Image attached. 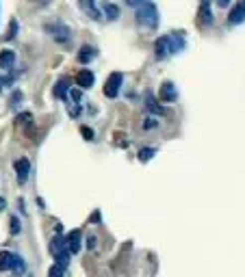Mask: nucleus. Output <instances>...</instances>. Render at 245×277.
<instances>
[{
	"label": "nucleus",
	"instance_id": "29",
	"mask_svg": "<svg viewBox=\"0 0 245 277\" xmlns=\"http://www.w3.org/2000/svg\"><path fill=\"white\" fill-rule=\"evenodd\" d=\"M98 221H102V215H100V210H93V215L89 217V223H93V225H98Z\"/></svg>",
	"mask_w": 245,
	"mask_h": 277
},
{
	"label": "nucleus",
	"instance_id": "6",
	"mask_svg": "<svg viewBox=\"0 0 245 277\" xmlns=\"http://www.w3.org/2000/svg\"><path fill=\"white\" fill-rule=\"evenodd\" d=\"M13 169H15L17 182H20V184H26L28 175H31V161H28V158H17L13 163Z\"/></svg>",
	"mask_w": 245,
	"mask_h": 277
},
{
	"label": "nucleus",
	"instance_id": "32",
	"mask_svg": "<svg viewBox=\"0 0 245 277\" xmlns=\"http://www.w3.org/2000/svg\"><path fill=\"white\" fill-rule=\"evenodd\" d=\"M0 91H2V80H0Z\"/></svg>",
	"mask_w": 245,
	"mask_h": 277
},
{
	"label": "nucleus",
	"instance_id": "31",
	"mask_svg": "<svg viewBox=\"0 0 245 277\" xmlns=\"http://www.w3.org/2000/svg\"><path fill=\"white\" fill-rule=\"evenodd\" d=\"M4 208H7V202H4V199H2V197H0V212H2Z\"/></svg>",
	"mask_w": 245,
	"mask_h": 277
},
{
	"label": "nucleus",
	"instance_id": "11",
	"mask_svg": "<svg viewBox=\"0 0 245 277\" xmlns=\"http://www.w3.org/2000/svg\"><path fill=\"white\" fill-rule=\"evenodd\" d=\"M228 22L232 26L243 24V22H245V0H243V2H237L235 7H232L230 15H228Z\"/></svg>",
	"mask_w": 245,
	"mask_h": 277
},
{
	"label": "nucleus",
	"instance_id": "23",
	"mask_svg": "<svg viewBox=\"0 0 245 277\" xmlns=\"http://www.w3.org/2000/svg\"><path fill=\"white\" fill-rule=\"evenodd\" d=\"M17 28H20V24H17V20L15 17H11V22H9V28H7V35H4V41H9V39H13L15 35H17Z\"/></svg>",
	"mask_w": 245,
	"mask_h": 277
},
{
	"label": "nucleus",
	"instance_id": "14",
	"mask_svg": "<svg viewBox=\"0 0 245 277\" xmlns=\"http://www.w3.org/2000/svg\"><path fill=\"white\" fill-rule=\"evenodd\" d=\"M52 96L59 98V100L68 98L70 96V80L68 78H59L57 85H55V89H52Z\"/></svg>",
	"mask_w": 245,
	"mask_h": 277
},
{
	"label": "nucleus",
	"instance_id": "22",
	"mask_svg": "<svg viewBox=\"0 0 245 277\" xmlns=\"http://www.w3.org/2000/svg\"><path fill=\"white\" fill-rule=\"evenodd\" d=\"M22 100H24V93L20 89H15L13 93H11V98H9V106H11V109H20Z\"/></svg>",
	"mask_w": 245,
	"mask_h": 277
},
{
	"label": "nucleus",
	"instance_id": "28",
	"mask_svg": "<svg viewBox=\"0 0 245 277\" xmlns=\"http://www.w3.org/2000/svg\"><path fill=\"white\" fill-rule=\"evenodd\" d=\"M159 126V121L154 119V117H146V121H143V128L146 130H150V128H157Z\"/></svg>",
	"mask_w": 245,
	"mask_h": 277
},
{
	"label": "nucleus",
	"instance_id": "25",
	"mask_svg": "<svg viewBox=\"0 0 245 277\" xmlns=\"http://www.w3.org/2000/svg\"><path fill=\"white\" fill-rule=\"evenodd\" d=\"M9 229H11V234H20V229H22V225H20V219H17V217H13L11 215V219H9Z\"/></svg>",
	"mask_w": 245,
	"mask_h": 277
},
{
	"label": "nucleus",
	"instance_id": "10",
	"mask_svg": "<svg viewBox=\"0 0 245 277\" xmlns=\"http://www.w3.org/2000/svg\"><path fill=\"white\" fill-rule=\"evenodd\" d=\"M98 55H100V50L95 48V46H82V48L79 50V55H76V58H79V63L87 65V63H91Z\"/></svg>",
	"mask_w": 245,
	"mask_h": 277
},
{
	"label": "nucleus",
	"instance_id": "30",
	"mask_svg": "<svg viewBox=\"0 0 245 277\" xmlns=\"http://www.w3.org/2000/svg\"><path fill=\"white\" fill-rule=\"evenodd\" d=\"M87 247H89V249H93V247H95V236H89L87 238Z\"/></svg>",
	"mask_w": 245,
	"mask_h": 277
},
{
	"label": "nucleus",
	"instance_id": "12",
	"mask_svg": "<svg viewBox=\"0 0 245 277\" xmlns=\"http://www.w3.org/2000/svg\"><path fill=\"white\" fill-rule=\"evenodd\" d=\"M76 82H79L81 89H91L95 85V76H93V72H89V69H81L79 76H76Z\"/></svg>",
	"mask_w": 245,
	"mask_h": 277
},
{
	"label": "nucleus",
	"instance_id": "9",
	"mask_svg": "<svg viewBox=\"0 0 245 277\" xmlns=\"http://www.w3.org/2000/svg\"><path fill=\"white\" fill-rule=\"evenodd\" d=\"M178 100V89L174 82L165 80L163 85H161V102H176Z\"/></svg>",
	"mask_w": 245,
	"mask_h": 277
},
{
	"label": "nucleus",
	"instance_id": "18",
	"mask_svg": "<svg viewBox=\"0 0 245 277\" xmlns=\"http://www.w3.org/2000/svg\"><path fill=\"white\" fill-rule=\"evenodd\" d=\"M200 22L204 26L213 24V15H211V2H202L200 4Z\"/></svg>",
	"mask_w": 245,
	"mask_h": 277
},
{
	"label": "nucleus",
	"instance_id": "3",
	"mask_svg": "<svg viewBox=\"0 0 245 277\" xmlns=\"http://www.w3.org/2000/svg\"><path fill=\"white\" fill-rule=\"evenodd\" d=\"M44 31L50 35L57 44H61V46H65V44H70V41H72V31L63 24V22H50V24L44 26Z\"/></svg>",
	"mask_w": 245,
	"mask_h": 277
},
{
	"label": "nucleus",
	"instance_id": "4",
	"mask_svg": "<svg viewBox=\"0 0 245 277\" xmlns=\"http://www.w3.org/2000/svg\"><path fill=\"white\" fill-rule=\"evenodd\" d=\"M122 85H124V74L122 72H113L109 78H106L104 82V96L106 98H111V100H115L119 96V91H122Z\"/></svg>",
	"mask_w": 245,
	"mask_h": 277
},
{
	"label": "nucleus",
	"instance_id": "2",
	"mask_svg": "<svg viewBox=\"0 0 245 277\" xmlns=\"http://www.w3.org/2000/svg\"><path fill=\"white\" fill-rule=\"evenodd\" d=\"M48 249H50L52 258H55V260H57V264H59V267H63V269H68V267H70L72 253H70L68 245H65V238L61 236V234H57V236L50 240V245H48Z\"/></svg>",
	"mask_w": 245,
	"mask_h": 277
},
{
	"label": "nucleus",
	"instance_id": "19",
	"mask_svg": "<svg viewBox=\"0 0 245 277\" xmlns=\"http://www.w3.org/2000/svg\"><path fill=\"white\" fill-rule=\"evenodd\" d=\"M11 271H13L15 277L24 275V271H26V262H24V258L20 253H13V267H11Z\"/></svg>",
	"mask_w": 245,
	"mask_h": 277
},
{
	"label": "nucleus",
	"instance_id": "21",
	"mask_svg": "<svg viewBox=\"0 0 245 277\" xmlns=\"http://www.w3.org/2000/svg\"><path fill=\"white\" fill-rule=\"evenodd\" d=\"M154 154H157V150H154V147H141L139 154H137V158H139L141 163H148L150 158H154Z\"/></svg>",
	"mask_w": 245,
	"mask_h": 277
},
{
	"label": "nucleus",
	"instance_id": "15",
	"mask_svg": "<svg viewBox=\"0 0 245 277\" xmlns=\"http://www.w3.org/2000/svg\"><path fill=\"white\" fill-rule=\"evenodd\" d=\"M100 9H102V15H106V20H111V22L119 20V7L115 2H102Z\"/></svg>",
	"mask_w": 245,
	"mask_h": 277
},
{
	"label": "nucleus",
	"instance_id": "24",
	"mask_svg": "<svg viewBox=\"0 0 245 277\" xmlns=\"http://www.w3.org/2000/svg\"><path fill=\"white\" fill-rule=\"evenodd\" d=\"M63 275H65V269H63V267H59L57 262L52 264L50 269H48V277H63Z\"/></svg>",
	"mask_w": 245,
	"mask_h": 277
},
{
	"label": "nucleus",
	"instance_id": "17",
	"mask_svg": "<svg viewBox=\"0 0 245 277\" xmlns=\"http://www.w3.org/2000/svg\"><path fill=\"white\" fill-rule=\"evenodd\" d=\"M15 63V52L13 50H2L0 52V69H11Z\"/></svg>",
	"mask_w": 245,
	"mask_h": 277
},
{
	"label": "nucleus",
	"instance_id": "26",
	"mask_svg": "<svg viewBox=\"0 0 245 277\" xmlns=\"http://www.w3.org/2000/svg\"><path fill=\"white\" fill-rule=\"evenodd\" d=\"M15 121L17 123H33V115L28 113V111H24V113H20L15 117Z\"/></svg>",
	"mask_w": 245,
	"mask_h": 277
},
{
	"label": "nucleus",
	"instance_id": "16",
	"mask_svg": "<svg viewBox=\"0 0 245 277\" xmlns=\"http://www.w3.org/2000/svg\"><path fill=\"white\" fill-rule=\"evenodd\" d=\"M146 106H148V111H150L152 115H165V113H167L163 106H161V104L157 102V98H154L150 91L146 93Z\"/></svg>",
	"mask_w": 245,
	"mask_h": 277
},
{
	"label": "nucleus",
	"instance_id": "7",
	"mask_svg": "<svg viewBox=\"0 0 245 277\" xmlns=\"http://www.w3.org/2000/svg\"><path fill=\"white\" fill-rule=\"evenodd\" d=\"M65 245H68L72 256H76V253L82 249V232L81 229H72L68 236H65Z\"/></svg>",
	"mask_w": 245,
	"mask_h": 277
},
{
	"label": "nucleus",
	"instance_id": "8",
	"mask_svg": "<svg viewBox=\"0 0 245 277\" xmlns=\"http://www.w3.org/2000/svg\"><path fill=\"white\" fill-rule=\"evenodd\" d=\"M79 9L85 11V13L91 17L93 22H100V20H102V9H100V4H95L93 0H85V2H79Z\"/></svg>",
	"mask_w": 245,
	"mask_h": 277
},
{
	"label": "nucleus",
	"instance_id": "27",
	"mask_svg": "<svg viewBox=\"0 0 245 277\" xmlns=\"http://www.w3.org/2000/svg\"><path fill=\"white\" fill-rule=\"evenodd\" d=\"M81 134L85 137V141H93V137H95L93 130H91L89 126H81Z\"/></svg>",
	"mask_w": 245,
	"mask_h": 277
},
{
	"label": "nucleus",
	"instance_id": "20",
	"mask_svg": "<svg viewBox=\"0 0 245 277\" xmlns=\"http://www.w3.org/2000/svg\"><path fill=\"white\" fill-rule=\"evenodd\" d=\"M11 267H13V253L0 251V271H11Z\"/></svg>",
	"mask_w": 245,
	"mask_h": 277
},
{
	"label": "nucleus",
	"instance_id": "13",
	"mask_svg": "<svg viewBox=\"0 0 245 277\" xmlns=\"http://www.w3.org/2000/svg\"><path fill=\"white\" fill-rule=\"evenodd\" d=\"M169 41H171V52H174V55H178V52H182L187 48V41H184V35L180 31L169 33Z\"/></svg>",
	"mask_w": 245,
	"mask_h": 277
},
{
	"label": "nucleus",
	"instance_id": "5",
	"mask_svg": "<svg viewBox=\"0 0 245 277\" xmlns=\"http://www.w3.org/2000/svg\"><path fill=\"white\" fill-rule=\"evenodd\" d=\"M169 55H174V52H171L169 35H163V37H159L157 41H154V56L161 61V58H167Z\"/></svg>",
	"mask_w": 245,
	"mask_h": 277
},
{
	"label": "nucleus",
	"instance_id": "1",
	"mask_svg": "<svg viewBox=\"0 0 245 277\" xmlns=\"http://www.w3.org/2000/svg\"><path fill=\"white\" fill-rule=\"evenodd\" d=\"M128 7L137 9V22L141 26L150 28V31L159 26V9L154 2H128Z\"/></svg>",
	"mask_w": 245,
	"mask_h": 277
}]
</instances>
